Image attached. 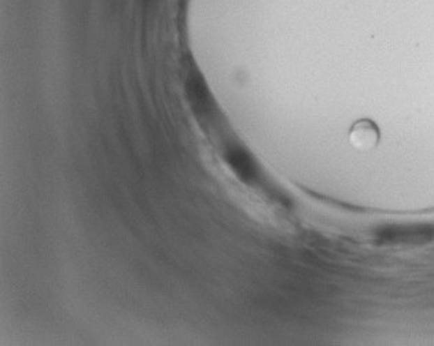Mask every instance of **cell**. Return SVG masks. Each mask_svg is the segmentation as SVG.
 <instances>
[{
    "mask_svg": "<svg viewBox=\"0 0 434 346\" xmlns=\"http://www.w3.org/2000/svg\"><path fill=\"white\" fill-rule=\"evenodd\" d=\"M381 133L374 121H356L349 130V143L359 151H371L380 143Z\"/></svg>",
    "mask_w": 434,
    "mask_h": 346,
    "instance_id": "6da1fadb",
    "label": "cell"
}]
</instances>
